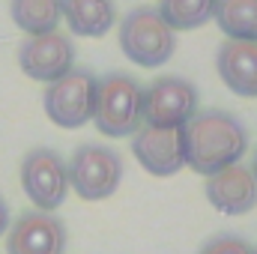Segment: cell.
Here are the masks:
<instances>
[{"instance_id":"obj_1","label":"cell","mask_w":257,"mask_h":254,"mask_svg":"<svg viewBox=\"0 0 257 254\" xmlns=\"http://www.w3.org/2000/svg\"><path fill=\"white\" fill-rule=\"evenodd\" d=\"M245 150H248V129L230 111L221 108L197 111L183 126L186 165L200 177H212L230 165H239Z\"/></svg>"},{"instance_id":"obj_2","label":"cell","mask_w":257,"mask_h":254,"mask_svg":"<svg viewBox=\"0 0 257 254\" xmlns=\"http://www.w3.org/2000/svg\"><path fill=\"white\" fill-rule=\"evenodd\" d=\"M93 123L108 138H132L144 126V87L126 72L99 78Z\"/></svg>"},{"instance_id":"obj_3","label":"cell","mask_w":257,"mask_h":254,"mask_svg":"<svg viewBox=\"0 0 257 254\" xmlns=\"http://www.w3.org/2000/svg\"><path fill=\"white\" fill-rule=\"evenodd\" d=\"M120 48L141 69H159L177 51V33L153 6H135L120 21Z\"/></svg>"},{"instance_id":"obj_4","label":"cell","mask_w":257,"mask_h":254,"mask_svg":"<svg viewBox=\"0 0 257 254\" xmlns=\"http://www.w3.org/2000/svg\"><path fill=\"white\" fill-rule=\"evenodd\" d=\"M123 156L105 144H81L69 159V186L81 200H108L123 183Z\"/></svg>"},{"instance_id":"obj_5","label":"cell","mask_w":257,"mask_h":254,"mask_svg":"<svg viewBox=\"0 0 257 254\" xmlns=\"http://www.w3.org/2000/svg\"><path fill=\"white\" fill-rule=\"evenodd\" d=\"M99 78L90 69H72L63 78L51 81L42 93L45 117L60 129H81L93 120Z\"/></svg>"},{"instance_id":"obj_6","label":"cell","mask_w":257,"mask_h":254,"mask_svg":"<svg viewBox=\"0 0 257 254\" xmlns=\"http://www.w3.org/2000/svg\"><path fill=\"white\" fill-rule=\"evenodd\" d=\"M21 189L36 209L54 212L57 206H63L66 194L72 189L69 186V162L51 147L30 150L21 159Z\"/></svg>"},{"instance_id":"obj_7","label":"cell","mask_w":257,"mask_h":254,"mask_svg":"<svg viewBox=\"0 0 257 254\" xmlns=\"http://www.w3.org/2000/svg\"><path fill=\"white\" fill-rule=\"evenodd\" d=\"M197 87L189 78L180 75H162L144 87V123L147 126L183 129L197 108Z\"/></svg>"},{"instance_id":"obj_8","label":"cell","mask_w":257,"mask_h":254,"mask_svg":"<svg viewBox=\"0 0 257 254\" xmlns=\"http://www.w3.org/2000/svg\"><path fill=\"white\" fill-rule=\"evenodd\" d=\"M18 66L27 78L51 84L75 69V42L60 30L42 33V36H27L18 45Z\"/></svg>"},{"instance_id":"obj_9","label":"cell","mask_w":257,"mask_h":254,"mask_svg":"<svg viewBox=\"0 0 257 254\" xmlns=\"http://www.w3.org/2000/svg\"><path fill=\"white\" fill-rule=\"evenodd\" d=\"M66 224L54 212L27 209L6 230V254H66Z\"/></svg>"},{"instance_id":"obj_10","label":"cell","mask_w":257,"mask_h":254,"mask_svg":"<svg viewBox=\"0 0 257 254\" xmlns=\"http://www.w3.org/2000/svg\"><path fill=\"white\" fill-rule=\"evenodd\" d=\"M132 156L153 177H174L186 168L183 129L144 126L132 135Z\"/></svg>"},{"instance_id":"obj_11","label":"cell","mask_w":257,"mask_h":254,"mask_svg":"<svg viewBox=\"0 0 257 254\" xmlns=\"http://www.w3.org/2000/svg\"><path fill=\"white\" fill-rule=\"evenodd\" d=\"M203 194L212 203V209H218L221 215H245L257 206V180L251 168L230 165V168L206 177Z\"/></svg>"},{"instance_id":"obj_12","label":"cell","mask_w":257,"mask_h":254,"mask_svg":"<svg viewBox=\"0 0 257 254\" xmlns=\"http://www.w3.org/2000/svg\"><path fill=\"white\" fill-rule=\"evenodd\" d=\"M215 69L230 93L257 99V42L224 39L215 51Z\"/></svg>"},{"instance_id":"obj_13","label":"cell","mask_w":257,"mask_h":254,"mask_svg":"<svg viewBox=\"0 0 257 254\" xmlns=\"http://www.w3.org/2000/svg\"><path fill=\"white\" fill-rule=\"evenodd\" d=\"M63 21L72 36L102 39L117 24V3L114 0H60Z\"/></svg>"},{"instance_id":"obj_14","label":"cell","mask_w":257,"mask_h":254,"mask_svg":"<svg viewBox=\"0 0 257 254\" xmlns=\"http://www.w3.org/2000/svg\"><path fill=\"white\" fill-rule=\"evenodd\" d=\"M9 18L27 36L54 33L63 21V3L60 0H9Z\"/></svg>"},{"instance_id":"obj_15","label":"cell","mask_w":257,"mask_h":254,"mask_svg":"<svg viewBox=\"0 0 257 254\" xmlns=\"http://www.w3.org/2000/svg\"><path fill=\"white\" fill-rule=\"evenodd\" d=\"M215 24L227 39L257 42V0H218Z\"/></svg>"},{"instance_id":"obj_16","label":"cell","mask_w":257,"mask_h":254,"mask_svg":"<svg viewBox=\"0 0 257 254\" xmlns=\"http://www.w3.org/2000/svg\"><path fill=\"white\" fill-rule=\"evenodd\" d=\"M218 0H162L159 15L171 24V30H197L215 18Z\"/></svg>"},{"instance_id":"obj_17","label":"cell","mask_w":257,"mask_h":254,"mask_svg":"<svg viewBox=\"0 0 257 254\" xmlns=\"http://www.w3.org/2000/svg\"><path fill=\"white\" fill-rule=\"evenodd\" d=\"M197 254H254V248L239 233H215L200 245Z\"/></svg>"},{"instance_id":"obj_18","label":"cell","mask_w":257,"mask_h":254,"mask_svg":"<svg viewBox=\"0 0 257 254\" xmlns=\"http://www.w3.org/2000/svg\"><path fill=\"white\" fill-rule=\"evenodd\" d=\"M9 230V203H6V197L0 194V236Z\"/></svg>"},{"instance_id":"obj_19","label":"cell","mask_w":257,"mask_h":254,"mask_svg":"<svg viewBox=\"0 0 257 254\" xmlns=\"http://www.w3.org/2000/svg\"><path fill=\"white\" fill-rule=\"evenodd\" d=\"M251 174H254V180H257V150H254V159H251Z\"/></svg>"},{"instance_id":"obj_20","label":"cell","mask_w":257,"mask_h":254,"mask_svg":"<svg viewBox=\"0 0 257 254\" xmlns=\"http://www.w3.org/2000/svg\"><path fill=\"white\" fill-rule=\"evenodd\" d=\"M254 254H257V248H254Z\"/></svg>"}]
</instances>
